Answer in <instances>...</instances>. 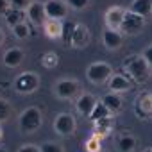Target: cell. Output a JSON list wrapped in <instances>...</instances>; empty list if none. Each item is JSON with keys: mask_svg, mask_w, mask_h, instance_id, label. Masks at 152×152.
I'll return each instance as SVG.
<instances>
[{"mask_svg": "<svg viewBox=\"0 0 152 152\" xmlns=\"http://www.w3.org/2000/svg\"><path fill=\"white\" fill-rule=\"evenodd\" d=\"M124 70L127 72V75L134 81V83H145L148 77H150V66L148 63L145 61V57L140 54V56H129L125 61H124Z\"/></svg>", "mask_w": 152, "mask_h": 152, "instance_id": "1", "label": "cell"}, {"mask_svg": "<svg viewBox=\"0 0 152 152\" xmlns=\"http://www.w3.org/2000/svg\"><path fill=\"white\" fill-rule=\"evenodd\" d=\"M43 124V115L38 107L31 106L27 109H23L20 113V118H18V125L23 132H36Z\"/></svg>", "mask_w": 152, "mask_h": 152, "instance_id": "2", "label": "cell"}, {"mask_svg": "<svg viewBox=\"0 0 152 152\" xmlns=\"http://www.w3.org/2000/svg\"><path fill=\"white\" fill-rule=\"evenodd\" d=\"M111 75H113V68H111V64H107L104 61L91 63L86 70V77L91 84H104L109 81Z\"/></svg>", "mask_w": 152, "mask_h": 152, "instance_id": "3", "label": "cell"}, {"mask_svg": "<svg viewBox=\"0 0 152 152\" xmlns=\"http://www.w3.org/2000/svg\"><path fill=\"white\" fill-rule=\"evenodd\" d=\"M54 95L63 100L77 99L81 95V84L75 79H59L54 84Z\"/></svg>", "mask_w": 152, "mask_h": 152, "instance_id": "4", "label": "cell"}, {"mask_svg": "<svg viewBox=\"0 0 152 152\" xmlns=\"http://www.w3.org/2000/svg\"><path fill=\"white\" fill-rule=\"evenodd\" d=\"M39 88V75L34 72H23L15 79V90L22 95H31Z\"/></svg>", "mask_w": 152, "mask_h": 152, "instance_id": "5", "label": "cell"}, {"mask_svg": "<svg viewBox=\"0 0 152 152\" xmlns=\"http://www.w3.org/2000/svg\"><path fill=\"white\" fill-rule=\"evenodd\" d=\"M143 27H145V18H143V16L132 13L131 9L125 11V15H124V22H122V27H120V31H122L124 34H129V36L138 34V32L143 31Z\"/></svg>", "mask_w": 152, "mask_h": 152, "instance_id": "6", "label": "cell"}, {"mask_svg": "<svg viewBox=\"0 0 152 152\" xmlns=\"http://www.w3.org/2000/svg\"><path fill=\"white\" fill-rule=\"evenodd\" d=\"M75 127H77V124L70 113H59L54 120V131L59 136H72L75 132Z\"/></svg>", "mask_w": 152, "mask_h": 152, "instance_id": "7", "label": "cell"}, {"mask_svg": "<svg viewBox=\"0 0 152 152\" xmlns=\"http://www.w3.org/2000/svg\"><path fill=\"white\" fill-rule=\"evenodd\" d=\"M124 15H125V9H122L120 6H111L106 15H104V23L107 29H115V31H120L122 27V22H124Z\"/></svg>", "mask_w": 152, "mask_h": 152, "instance_id": "8", "label": "cell"}, {"mask_svg": "<svg viewBox=\"0 0 152 152\" xmlns=\"http://www.w3.org/2000/svg\"><path fill=\"white\" fill-rule=\"evenodd\" d=\"M45 13H47V18H50V20H63V18H66L68 9L63 0H47Z\"/></svg>", "mask_w": 152, "mask_h": 152, "instance_id": "9", "label": "cell"}, {"mask_svg": "<svg viewBox=\"0 0 152 152\" xmlns=\"http://www.w3.org/2000/svg\"><path fill=\"white\" fill-rule=\"evenodd\" d=\"M25 16L34 23V25H43L47 22V13H45V4L43 2H31L29 7L25 9Z\"/></svg>", "mask_w": 152, "mask_h": 152, "instance_id": "10", "label": "cell"}, {"mask_svg": "<svg viewBox=\"0 0 152 152\" xmlns=\"http://www.w3.org/2000/svg\"><path fill=\"white\" fill-rule=\"evenodd\" d=\"M97 102H99V100H97L91 93H81V95L77 97V100H75V109H77L83 116L90 118V115L93 113Z\"/></svg>", "mask_w": 152, "mask_h": 152, "instance_id": "11", "label": "cell"}, {"mask_svg": "<svg viewBox=\"0 0 152 152\" xmlns=\"http://www.w3.org/2000/svg\"><path fill=\"white\" fill-rule=\"evenodd\" d=\"M107 83H109V90L115 93H125L132 88V81L124 73H113Z\"/></svg>", "mask_w": 152, "mask_h": 152, "instance_id": "12", "label": "cell"}, {"mask_svg": "<svg viewBox=\"0 0 152 152\" xmlns=\"http://www.w3.org/2000/svg\"><path fill=\"white\" fill-rule=\"evenodd\" d=\"M88 43H90V29L84 23H77L73 29V36H72L70 45L73 48H84Z\"/></svg>", "mask_w": 152, "mask_h": 152, "instance_id": "13", "label": "cell"}, {"mask_svg": "<svg viewBox=\"0 0 152 152\" xmlns=\"http://www.w3.org/2000/svg\"><path fill=\"white\" fill-rule=\"evenodd\" d=\"M23 57H25L23 50H22V48L13 47V48H7V50L4 52V56H2V63H4L7 68H16V66H20V64H22Z\"/></svg>", "mask_w": 152, "mask_h": 152, "instance_id": "14", "label": "cell"}, {"mask_svg": "<svg viewBox=\"0 0 152 152\" xmlns=\"http://www.w3.org/2000/svg\"><path fill=\"white\" fill-rule=\"evenodd\" d=\"M102 43L107 50H118L122 47V34L115 29H106L102 32Z\"/></svg>", "mask_w": 152, "mask_h": 152, "instance_id": "15", "label": "cell"}, {"mask_svg": "<svg viewBox=\"0 0 152 152\" xmlns=\"http://www.w3.org/2000/svg\"><path fill=\"white\" fill-rule=\"evenodd\" d=\"M43 29H45V36L50 38V39H61V36H63V23H61V20L47 18V22L43 23Z\"/></svg>", "mask_w": 152, "mask_h": 152, "instance_id": "16", "label": "cell"}, {"mask_svg": "<svg viewBox=\"0 0 152 152\" xmlns=\"http://www.w3.org/2000/svg\"><path fill=\"white\" fill-rule=\"evenodd\" d=\"M111 113H118L120 109H122V97H120V93H115V91H111V93H106L104 97H102V100H100Z\"/></svg>", "mask_w": 152, "mask_h": 152, "instance_id": "17", "label": "cell"}, {"mask_svg": "<svg viewBox=\"0 0 152 152\" xmlns=\"http://www.w3.org/2000/svg\"><path fill=\"white\" fill-rule=\"evenodd\" d=\"M136 111H138L141 116H150V115H152V93H141V95L138 97Z\"/></svg>", "mask_w": 152, "mask_h": 152, "instance_id": "18", "label": "cell"}, {"mask_svg": "<svg viewBox=\"0 0 152 152\" xmlns=\"http://www.w3.org/2000/svg\"><path fill=\"white\" fill-rule=\"evenodd\" d=\"M131 11L143 16V18L152 15V0H134L131 4Z\"/></svg>", "mask_w": 152, "mask_h": 152, "instance_id": "19", "label": "cell"}, {"mask_svg": "<svg viewBox=\"0 0 152 152\" xmlns=\"http://www.w3.org/2000/svg\"><path fill=\"white\" fill-rule=\"evenodd\" d=\"M116 147H118V150H120V152H132V150H134V147H136V138H134V136H131V134H124V136H120V138H118Z\"/></svg>", "mask_w": 152, "mask_h": 152, "instance_id": "20", "label": "cell"}, {"mask_svg": "<svg viewBox=\"0 0 152 152\" xmlns=\"http://www.w3.org/2000/svg\"><path fill=\"white\" fill-rule=\"evenodd\" d=\"M4 18H6V23H7L9 27H15L16 23L23 22V11H18V9L9 7V9H7V13L4 15Z\"/></svg>", "mask_w": 152, "mask_h": 152, "instance_id": "21", "label": "cell"}, {"mask_svg": "<svg viewBox=\"0 0 152 152\" xmlns=\"http://www.w3.org/2000/svg\"><path fill=\"white\" fill-rule=\"evenodd\" d=\"M113 116V113L102 104V102H97V106H95V109H93V113L90 115V118L93 120V122H97V120H102V118H111Z\"/></svg>", "mask_w": 152, "mask_h": 152, "instance_id": "22", "label": "cell"}, {"mask_svg": "<svg viewBox=\"0 0 152 152\" xmlns=\"http://www.w3.org/2000/svg\"><path fill=\"white\" fill-rule=\"evenodd\" d=\"M13 29V34L18 38V39H27L29 36H31V29H29V25L25 23V22H20V23H16L15 27H11Z\"/></svg>", "mask_w": 152, "mask_h": 152, "instance_id": "23", "label": "cell"}, {"mask_svg": "<svg viewBox=\"0 0 152 152\" xmlns=\"http://www.w3.org/2000/svg\"><path fill=\"white\" fill-rule=\"evenodd\" d=\"M13 113V107L9 104V100H4V99H0V124L6 122Z\"/></svg>", "mask_w": 152, "mask_h": 152, "instance_id": "24", "label": "cell"}, {"mask_svg": "<svg viewBox=\"0 0 152 152\" xmlns=\"http://www.w3.org/2000/svg\"><path fill=\"white\" fill-rule=\"evenodd\" d=\"M75 25H77V23H73V22H70V20H66V22L63 23V36H61L63 41H66V43L72 41V36H73V29H75Z\"/></svg>", "mask_w": 152, "mask_h": 152, "instance_id": "25", "label": "cell"}, {"mask_svg": "<svg viewBox=\"0 0 152 152\" xmlns=\"http://www.w3.org/2000/svg\"><path fill=\"white\" fill-rule=\"evenodd\" d=\"M57 61H59V57H57L56 52H47V54L41 57V63H43L45 68H56V66H57Z\"/></svg>", "mask_w": 152, "mask_h": 152, "instance_id": "26", "label": "cell"}, {"mask_svg": "<svg viewBox=\"0 0 152 152\" xmlns=\"http://www.w3.org/2000/svg\"><path fill=\"white\" fill-rule=\"evenodd\" d=\"M39 150H41V152H64L63 147L57 145V143H54V141H47V143H43V145L39 147Z\"/></svg>", "mask_w": 152, "mask_h": 152, "instance_id": "27", "label": "cell"}, {"mask_svg": "<svg viewBox=\"0 0 152 152\" xmlns=\"http://www.w3.org/2000/svg\"><path fill=\"white\" fill-rule=\"evenodd\" d=\"M88 4H90V0H66V6L72 7V9H75V11L84 9Z\"/></svg>", "mask_w": 152, "mask_h": 152, "instance_id": "28", "label": "cell"}, {"mask_svg": "<svg viewBox=\"0 0 152 152\" xmlns=\"http://www.w3.org/2000/svg\"><path fill=\"white\" fill-rule=\"evenodd\" d=\"M86 150H88V152H97V150H100V138L91 136V138L86 141Z\"/></svg>", "mask_w": 152, "mask_h": 152, "instance_id": "29", "label": "cell"}, {"mask_svg": "<svg viewBox=\"0 0 152 152\" xmlns=\"http://www.w3.org/2000/svg\"><path fill=\"white\" fill-rule=\"evenodd\" d=\"M31 4V0H9V7L18 9V11H25Z\"/></svg>", "mask_w": 152, "mask_h": 152, "instance_id": "30", "label": "cell"}, {"mask_svg": "<svg viewBox=\"0 0 152 152\" xmlns=\"http://www.w3.org/2000/svg\"><path fill=\"white\" fill-rule=\"evenodd\" d=\"M141 56L145 57V61H147V63H148V66L152 68V45H150V47H147V48L143 50V54H141Z\"/></svg>", "mask_w": 152, "mask_h": 152, "instance_id": "31", "label": "cell"}, {"mask_svg": "<svg viewBox=\"0 0 152 152\" xmlns=\"http://www.w3.org/2000/svg\"><path fill=\"white\" fill-rule=\"evenodd\" d=\"M18 152H41L39 147H34V145H23L18 148Z\"/></svg>", "mask_w": 152, "mask_h": 152, "instance_id": "32", "label": "cell"}, {"mask_svg": "<svg viewBox=\"0 0 152 152\" xmlns=\"http://www.w3.org/2000/svg\"><path fill=\"white\" fill-rule=\"evenodd\" d=\"M9 9V0H0V16H4Z\"/></svg>", "mask_w": 152, "mask_h": 152, "instance_id": "33", "label": "cell"}, {"mask_svg": "<svg viewBox=\"0 0 152 152\" xmlns=\"http://www.w3.org/2000/svg\"><path fill=\"white\" fill-rule=\"evenodd\" d=\"M4 39H6V36H4V31H2V29H0V47H2V45H4Z\"/></svg>", "mask_w": 152, "mask_h": 152, "instance_id": "34", "label": "cell"}, {"mask_svg": "<svg viewBox=\"0 0 152 152\" xmlns=\"http://www.w3.org/2000/svg\"><path fill=\"white\" fill-rule=\"evenodd\" d=\"M2 136H4V134H2V127H0V140H2Z\"/></svg>", "mask_w": 152, "mask_h": 152, "instance_id": "35", "label": "cell"}, {"mask_svg": "<svg viewBox=\"0 0 152 152\" xmlns=\"http://www.w3.org/2000/svg\"><path fill=\"white\" fill-rule=\"evenodd\" d=\"M143 152H152V148H145V150H143Z\"/></svg>", "mask_w": 152, "mask_h": 152, "instance_id": "36", "label": "cell"}, {"mask_svg": "<svg viewBox=\"0 0 152 152\" xmlns=\"http://www.w3.org/2000/svg\"><path fill=\"white\" fill-rule=\"evenodd\" d=\"M97 152H104V150H102V148H100V150H97Z\"/></svg>", "mask_w": 152, "mask_h": 152, "instance_id": "37", "label": "cell"}, {"mask_svg": "<svg viewBox=\"0 0 152 152\" xmlns=\"http://www.w3.org/2000/svg\"><path fill=\"white\" fill-rule=\"evenodd\" d=\"M0 152H4V150H2V148H0Z\"/></svg>", "mask_w": 152, "mask_h": 152, "instance_id": "38", "label": "cell"}]
</instances>
